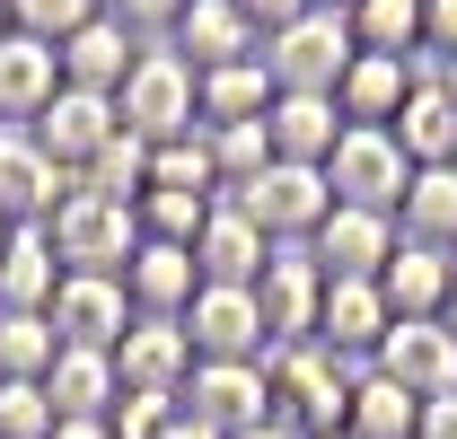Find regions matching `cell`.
Here are the masks:
<instances>
[{
  "label": "cell",
  "instance_id": "f1b7e54d",
  "mask_svg": "<svg viewBox=\"0 0 457 439\" xmlns=\"http://www.w3.org/2000/svg\"><path fill=\"white\" fill-rule=\"evenodd\" d=\"M396 228L413 237V246H440V255H449L457 246V167H413Z\"/></svg>",
  "mask_w": 457,
  "mask_h": 439
},
{
  "label": "cell",
  "instance_id": "f5cc1de1",
  "mask_svg": "<svg viewBox=\"0 0 457 439\" xmlns=\"http://www.w3.org/2000/svg\"><path fill=\"white\" fill-rule=\"evenodd\" d=\"M326 439H352V431H326Z\"/></svg>",
  "mask_w": 457,
  "mask_h": 439
},
{
  "label": "cell",
  "instance_id": "9c48e42d",
  "mask_svg": "<svg viewBox=\"0 0 457 439\" xmlns=\"http://www.w3.org/2000/svg\"><path fill=\"white\" fill-rule=\"evenodd\" d=\"M114 378H123V395H185V378H194L185 317H132L114 343Z\"/></svg>",
  "mask_w": 457,
  "mask_h": 439
},
{
  "label": "cell",
  "instance_id": "f546056e",
  "mask_svg": "<svg viewBox=\"0 0 457 439\" xmlns=\"http://www.w3.org/2000/svg\"><path fill=\"white\" fill-rule=\"evenodd\" d=\"M352 439H413L422 431V395H404L396 378H378V369H361L352 378Z\"/></svg>",
  "mask_w": 457,
  "mask_h": 439
},
{
  "label": "cell",
  "instance_id": "f6af8a7d",
  "mask_svg": "<svg viewBox=\"0 0 457 439\" xmlns=\"http://www.w3.org/2000/svg\"><path fill=\"white\" fill-rule=\"evenodd\" d=\"M54 439H114V422H54Z\"/></svg>",
  "mask_w": 457,
  "mask_h": 439
},
{
  "label": "cell",
  "instance_id": "c3c4849f",
  "mask_svg": "<svg viewBox=\"0 0 457 439\" xmlns=\"http://www.w3.org/2000/svg\"><path fill=\"white\" fill-rule=\"evenodd\" d=\"M9 237H18V220H9V211H0V255H9Z\"/></svg>",
  "mask_w": 457,
  "mask_h": 439
},
{
  "label": "cell",
  "instance_id": "ee69618b",
  "mask_svg": "<svg viewBox=\"0 0 457 439\" xmlns=\"http://www.w3.org/2000/svg\"><path fill=\"white\" fill-rule=\"evenodd\" d=\"M159 439H228V431H212L203 413H185V395H176V413H168V431H159Z\"/></svg>",
  "mask_w": 457,
  "mask_h": 439
},
{
  "label": "cell",
  "instance_id": "277c9868",
  "mask_svg": "<svg viewBox=\"0 0 457 439\" xmlns=\"http://www.w3.org/2000/svg\"><path fill=\"white\" fill-rule=\"evenodd\" d=\"M352 54H361V45H352V18H343V9H308V18H290L282 36H264L273 88H299V97H335Z\"/></svg>",
  "mask_w": 457,
  "mask_h": 439
},
{
  "label": "cell",
  "instance_id": "8992f818",
  "mask_svg": "<svg viewBox=\"0 0 457 439\" xmlns=\"http://www.w3.org/2000/svg\"><path fill=\"white\" fill-rule=\"evenodd\" d=\"M326 185H335V203L352 211H404V185H413V159H404L396 132H370V123H343L335 159H326Z\"/></svg>",
  "mask_w": 457,
  "mask_h": 439
},
{
  "label": "cell",
  "instance_id": "816d5d0a",
  "mask_svg": "<svg viewBox=\"0 0 457 439\" xmlns=\"http://www.w3.org/2000/svg\"><path fill=\"white\" fill-rule=\"evenodd\" d=\"M317 9H352V0H317Z\"/></svg>",
  "mask_w": 457,
  "mask_h": 439
},
{
  "label": "cell",
  "instance_id": "d4e9b609",
  "mask_svg": "<svg viewBox=\"0 0 457 439\" xmlns=\"http://www.w3.org/2000/svg\"><path fill=\"white\" fill-rule=\"evenodd\" d=\"M273 97H282V88H273L264 54L194 79V114H203V132H220V123H264V114H273Z\"/></svg>",
  "mask_w": 457,
  "mask_h": 439
},
{
  "label": "cell",
  "instance_id": "836d02e7",
  "mask_svg": "<svg viewBox=\"0 0 457 439\" xmlns=\"http://www.w3.org/2000/svg\"><path fill=\"white\" fill-rule=\"evenodd\" d=\"M54 360H62L54 317H9L0 308V378H45Z\"/></svg>",
  "mask_w": 457,
  "mask_h": 439
},
{
  "label": "cell",
  "instance_id": "74e56055",
  "mask_svg": "<svg viewBox=\"0 0 457 439\" xmlns=\"http://www.w3.org/2000/svg\"><path fill=\"white\" fill-rule=\"evenodd\" d=\"M54 395L45 378H0V439H54Z\"/></svg>",
  "mask_w": 457,
  "mask_h": 439
},
{
  "label": "cell",
  "instance_id": "ac0fdd59",
  "mask_svg": "<svg viewBox=\"0 0 457 439\" xmlns=\"http://www.w3.org/2000/svg\"><path fill=\"white\" fill-rule=\"evenodd\" d=\"M176 54L194 62V79H203V70H228V62H255V54H264V36H255V18H246L237 0H185V18H176Z\"/></svg>",
  "mask_w": 457,
  "mask_h": 439
},
{
  "label": "cell",
  "instance_id": "30bf717a",
  "mask_svg": "<svg viewBox=\"0 0 457 439\" xmlns=\"http://www.w3.org/2000/svg\"><path fill=\"white\" fill-rule=\"evenodd\" d=\"M255 299H264V334H273V352H282V343H317L326 264H317L308 246H273V264H264V281H255Z\"/></svg>",
  "mask_w": 457,
  "mask_h": 439
},
{
  "label": "cell",
  "instance_id": "d6a6232c",
  "mask_svg": "<svg viewBox=\"0 0 457 439\" xmlns=\"http://www.w3.org/2000/svg\"><path fill=\"white\" fill-rule=\"evenodd\" d=\"M71 185H88V194H106V203H141V194H150V141H141V132H114Z\"/></svg>",
  "mask_w": 457,
  "mask_h": 439
},
{
  "label": "cell",
  "instance_id": "b9f144b4",
  "mask_svg": "<svg viewBox=\"0 0 457 439\" xmlns=\"http://www.w3.org/2000/svg\"><path fill=\"white\" fill-rule=\"evenodd\" d=\"M237 9H246V18H255V36H282L290 18H308V9H317V0H237Z\"/></svg>",
  "mask_w": 457,
  "mask_h": 439
},
{
  "label": "cell",
  "instance_id": "4316f807",
  "mask_svg": "<svg viewBox=\"0 0 457 439\" xmlns=\"http://www.w3.org/2000/svg\"><path fill=\"white\" fill-rule=\"evenodd\" d=\"M387 132L404 141V159H413V167H449V159H457V97L422 70V79H413V97H404V114L387 123Z\"/></svg>",
  "mask_w": 457,
  "mask_h": 439
},
{
  "label": "cell",
  "instance_id": "1f68e13d",
  "mask_svg": "<svg viewBox=\"0 0 457 439\" xmlns=\"http://www.w3.org/2000/svg\"><path fill=\"white\" fill-rule=\"evenodd\" d=\"M150 185H159V194H203V203H220V167H212V132L194 123L185 141H159V150H150Z\"/></svg>",
  "mask_w": 457,
  "mask_h": 439
},
{
  "label": "cell",
  "instance_id": "e0dca14e",
  "mask_svg": "<svg viewBox=\"0 0 457 439\" xmlns=\"http://www.w3.org/2000/svg\"><path fill=\"white\" fill-rule=\"evenodd\" d=\"M194 264H203V281L255 290V281H264V264H273V237H264V220H246L237 203H212L203 237H194Z\"/></svg>",
  "mask_w": 457,
  "mask_h": 439
},
{
  "label": "cell",
  "instance_id": "bcb514c9",
  "mask_svg": "<svg viewBox=\"0 0 457 439\" xmlns=\"http://www.w3.org/2000/svg\"><path fill=\"white\" fill-rule=\"evenodd\" d=\"M431 79H440V88H449V97H457V62H431Z\"/></svg>",
  "mask_w": 457,
  "mask_h": 439
},
{
  "label": "cell",
  "instance_id": "4dcf8cb0",
  "mask_svg": "<svg viewBox=\"0 0 457 439\" xmlns=\"http://www.w3.org/2000/svg\"><path fill=\"white\" fill-rule=\"evenodd\" d=\"M352 45L387 62H422V0H352Z\"/></svg>",
  "mask_w": 457,
  "mask_h": 439
},
{
  "label": "cell",
  "instance_id": "5b68a950",
  "mask_svg": "<svg viewBox=\"0 0 457 439\" xmlns=\"http://www.w3.org/2000/svg\"><path fill=\"white\" fill-rule=\"evenodd\" d=\"M220 203H237L246 220H264V237H273V246H308V237L326 228V211H335V185H326V167L273 159L246 194H220Z\"/></svg>",
  "mask_w": 457,
  "mask_h": 439
},
{
  "label": "cell",
  "instance_id": "e575fe53",
  "mask_svg": "<svg viewBox=\"0 0 457 439\" xmlns=\"http://www.w3.org/2000/svg\"><path fill=\"white\" fill-rule=\"evenodd\" d=\"M212 167H220V194H246V185L273 167V132H264V123H220V132H212Z\"/></svg>",
  "mask_w": 457,
  "mask_h": 439
},
{
  "label": "cell",
  "instance_id": "7bdbcfd3",
  "mask_svg": "<svg viewBox=\"0 0 457 439\" xmlns=\"http://www.w3.org/2000/svg\"><path fill=\"white\" fill-rule=\"evenodd\" d=\"M413 439H457V395H431V404H422V431Z\"/></svg>",
  "mask_w": 457,
  "mask_h": 439
},
{
  "label": "cell",
  "instance_id": "44dd1931",
  "mask_svg": "<svg viewBox=\"0 0 457 439\" xmlns=\"http://www.w3.org/2000/svg\"><path fill=\"white\" fill-rule=\"evenodd\" d=\"M413 79H422V62L352 54V70H343V88H335V114H343V123H370V132H387V123L404 114V97H413Z\"/></svg>",
  "mask_w": 457,
  "mask_h": 439
},
{
  "label": "cell",
  "instance_id": "ffe728a7",
  "mask_svg": "<svg viewBox=\"0 0 457 439\" xmlns=\"http://www.w3.org/2000/svg\"><path fill=\"white\" fill-rule=\"evenodd\" d=\"M123 290H132V317H185L194 290H203V264H194V246L141 237V255L123 264Z\"/></svg>",
  "mask_w": 457,
  "mask_h": 439
},
{
  "label": "cell",
  "instance_id": "681fc988",
  "mask_svg": "<svg viewBox=\"0 0 457 439\" xmlns=\"http://www.w3.org/2000/svg\"><path fill=\"white\" fill-rule=\"evenodd\" d=\"M440 326H449V334H457V290H449V308H440Z\"/></svg>",
  "mask_w": 457,
  "mask_h": 439
},
{
  "label": "cell",
  "instance_id": "603a6c76",
  "mask_svg": "<svg viewBox=\"0 0 457 439\" xmlns=\"http://www.w3.org/2000/svg\"><path fill=\"white\" fill-rule=\"evenodd\" d=\"M378 290H387V317H440L449 308V290H457V264L440 255V246H413L404 237L396 255H387V273H378Z\"/></svg>",
  "mask_w": 457,
  "mask_h": 439
},
{
  "label": "cell",
  "instance_id": "7402d4cb",
  "mask_svg": "<svg viewBox=\"0 0 457 439\" xmlns=\"http://www.w3.org/2000/svg\"><path fill=\"white\" fill-rule=\"evenodd\" d=\"M132 62H141V36L114 27V18H88V27L62 45V88H97V97H114V88L132 79Z\"/></svg>",
  "mask_w": 457,
  "mask_h": 439
},
{
  "label": "cell",
  "instance_id": "83f0119b",
  "mask_svg": "<svg viewBox=\"0 0 457 439\" xmlns=\"http://www.w3.org/2000/svg\"><path fill=\"white\" fill-rule=\"evenodd\" d=\"M54 290H62L54 237H45V228H18V237H9V255H0V308H9V317H45V308H54Z\"/></svg>",
  "mask_w": 457,
  "mask_h": 439
},
{
  "label": "cell",
  "instance_id": "4fadbf2b",
  "mask_svg": "<svg viewBox=\"0 0 457 439\" xmlns=\"http://www.w3.org/2000/svg\"><path fill=\"white\" fill-rule=\"evenodd\" d=\"M396 246H404L396 220H387V211H352V203H335V211H326V228L308 237V255L326 264V281H378Z\"/></svg>",
  "mask_w": 457,
  "mask_h": 439
},
{
  "label": "cell",
  "instance_id": "484cf974",
  "mask_svg": "<svg viewBox=\"0 0 457 439\" xmlns=\"http://www.w3.org/2000/svg\"><path fill=\"white\" fill-rule=\"evenodd\" d=\"M264 132H273V159L326 167V159H335V141H343V114H335V97H299V88H282L273 114H264Z\"/></svg>",
  "mask_w": 457,
  "mask_h": 439
},
{
  "label": "cell",
  "instance_id": "db71d44e",
  "mask_svg": "<svg viewBox=\"0 0 457 439\" xmlns=\"http://www.w3.org/2000/svg\"><path fill=\"white\" fill-rule=\"evenodd\" d=\"M449 264H457V246H449Z\"/></svg>",
  "mask_w": 457,
  "mask_h": 439
},
{
  "label": "cell",
  "instance_id": "f35d334b",
  "mask_svg": "<svg viewBox=\"0 0 457 439\" xmlns=\"http://www.w3.org/2000/svg\"><path fill=\"white\" fill-rule=\"evenodd\" d=\"M168 413H176V395H114V439H159L168 431Z\"/></svg>",
  "mask_w": 457,
  "mask_h": 439
},
{
  "label": "cell",
  "instance_id": "ab89813d",
  "mask_svg": "<svg viewBox=\"0 0 457 439\" xmlns=\"http://www.w3.org/2000/svg\"><path fill=\"white\" fill-rule=\"evenodd\" d=\"M106 18H114V27H132V36L150 45V36H176L185 0H106Z\"/></svg>",
  "mask_w": 457,
  "mask_h": 439
},
{
  "label": "cell",
  "instance_id": "11a10c76",
  "mask_svg": "<svg viewBox=\"0 0 457 439\" xmlns=\"http://www.w3.org/2000/svg\"><path fill=\"white\" fill-rule=\"evenodd\" d=\"M449 167H457V159H449Z\"/></svg>",
  "mask_w": 457,
  "mask_h": 439
},
{
  "label": "cell",
  "instance_id": "f907efd6",
  "mask_svg": "<svg viewBox=\"0 0 457 439\" xmlns=\"http://www.w3.org/2000/svg\"><path fill=\"white\" fill-rule=\"evenodd\" d=\"M0 36H9V0H0Z\"/></svg>",
  "mask_w": 457,
  "mask_h": 439
},
{
  "label": "cell",
  "instance_id": "d590c367",
  "mask_svg": "<svg viewBox=\"0 0 457 439\" xmlns=\"http://www.w3.org/2000/svg\"><path fill=\"white\" fill-rule=\"evenodd\" d=\"M132 211H141V237H159V246H194L203 220H212V203H203V194H159V185H150Z\"/></svg>",
  "mask_w": 457,
  "mask_h": 439
},
{
  "label": "cell",
  "instance_id": "6da1fadb",
  "mask_svg": "<svg viewBox=\"0 0 457 439\" xmlns=\"http://www.w3.org/2000/svg\"><path fill=\"white\" fill-rule=\"evenodd\" d=\"M264 378H273V422L299 439H326L352 422V360H335L326 343H282V352H264Z\"/></svg>",
  "mask_w": 457,
  "mask_h": 439
},
{
  "label": "cell",
  "instance_id": "60d3db41",
  "mask_svg": "<svg viewBox=\"0 0 457 439\" xmlns=\"http://www.w3.org/2000/svg\"><path fill=\"white\" fill-rule=\"evenodd\" d=\"M422 54L457 62V0H422Z\"/></svg>",
  "mask_w": 457,
  "mask_h": 439
},
{
  "label": "cell",
  "instance_id": "5bb4252c",
  "mask_svg": "<svg viewBox=\"0 0 457 439\" xmlns=\"http://www.w3.org/2000/svg\"><path fill=\"white\" fill-rule=\"evenodd\" d=\"M54 334L62 343H79V352H114L123 343V326H132V290L114 273H62V290H54Z\"/></svg>",
  "mask_w": 457,
  "mask_h": 439
},
{
  "label": "cell",
  "instance_id": "3957f363",
  "mask_svg": "<svg viewBox=\"0 0 457 439\" xmlns=\"http://www.w3.org/2000/svg\"><path fill=\"white\" fill-rule=\"evenodd\" d=\"M114 106H123V132H141L150 150L159 141H185L203 114H194V62L176 54V45H141L132 62V79L114 88Z\"/></svg>",
  "mask_w": 457,
  "mask_h": 439
},
{
  "label": "cell",
  "instance_id": "9a60e30c",
  "mask_svg": "<svg viewBox=\"0 0 457 439\" xmlns=\"http://www.w3.org/2000/svg\"><path fill=\"white\" fill-rule=\"evenodd\" d=\"M27 132L45 141V159H54V167H71V176H79V167H88L114 132H123V106H114V97H97V88H62V97L36 114Z\"/></svg>",
  "mask_w": 457,
  "mask_h": 439
},
{
  "label": "cell",
  "instance_id": "7c38bea8",
  "mask_svg": "<svg viewBox=\"0 0 457 439\" xmlns=\"http://www.w3.org/2000/svg\"><path fill=\"white\" fill-rule=\"evenodd\" d=\"M378 378H396L404 395H457V334L440 326V317H404V326H387V343H378V360H370Z\"/></svg>",
  "mask_w": 457,
  "mask_h": 439
},
{
  "label": "cell",
  "instance_id": "ba28073f",
  "mask_svg": "<svg viewBox=\"0 0 457 439\" xmlns=\"http://www.w3.org/2000/svg\"><path fill=\"white\" fill-rule=\"evenodd\" d=\"M185 413H203L212 431H264L273 422V378H264V360H194V378H185Z\"/></svg>",
  "mask_w": 457,
  "mask_h": 439
},
{
  "label": "cell",
  "instance_id": "cb8c5ba5",
  "mask_svg": "<svg viewBox=\"0 0 457 439\" xmlns=\"http://www.w3.org/2000/svg\"><path fill=\"white\" fill-rule=\"evenodd\" d=\"M45 395H54L62 422H106L123 378H114V352H79V343H62V360L45 369Z\"/></svg>",
  "mask_w": 457,
  "mask_h": 439
},
{
  "label": "cell",
  "instance_id": "7a4b0ae2",
  "mask_svg": "<svg viewBox=\"0 0 457 439\" xmlns=\"http://www.w3.org/2000/svg\"><path fill=\"white\" fill-rule=\"evenodd\" d=\"M45 237H54L62 273H114L141 255V211L132 203H106V194H88V185H71L62 194V211L45 220Z\"/></svg>",
  "mask_w": 457,
  "mask_h": 439
},
{
  "label": "cell",
  "instance_id": "d6986e66",
  "mask_svg": "<svg viewBox=\"0 0 457 439\" xmlns=\"http://www.w3.org/2000/svg\"><path fill=\"white\" fill-rule=\"evenodd\" d=\"M62 97V45L45 36H0V123H36Z\"/></svg>",
  "mask_w": 457,
  "mask_h": 439
},
{
  "label": "cell",
  "instance_id": "7dc6e473",
  "mask_svg": "<svg viewBox=\"0 0 457 439\" xmlns=\"http://www.w3.org/2000/svg\"><path fill=\"white\" fill-rule=\"evenodd\" d=\"M237 439H299V431H282V422H264V431H237Z\"/></svg>",
  "mask_w": 457,
  "mask_h": 439
},
{
  "label": "cell",
  "instance_id": "8fae6325",
  "mask_svg": "<svg viewBox=\"0 0 457 439\" xmlns=\"http://www.w3.org/2000/svg\"><path fill=\"white\" fill-rule=\"evenodd\" d=\"M62 194H71V167L45 159V141L27 123H0V211L18 228H45L62 211Z\"/></svg>",
  "mask_w": 457,
  "mask_h": 439
},
{
  "label": "cell",
  "instance_id": "2e32d148",
  "mask_svg": "<svg viewBox=\"0 0 457 439\" xmlns=\"http://www.w3.org/2000/svg\"><path fill=\"white\" fill-rule=\"evenodd\" d=\"M387 290L378 281H326V308H317V343L335 352V360H352V369H370L378 360V343H387Z\"/></svg>",
  "mask_w": 457,
  "mask_h": 439
},
{
  "label": "cell",
  "instance_id": "52a82bcc",
  "mask_svg": "<svg viewBox=\"0 0 457 439\" xmlns=\"http://www.w3.org/2000/svg\"><path fill=\"white\" fill-rule=\"evenodd\" d=\"M185 343H194V360H264L273 352L264 299L255 290H228V281H203L194 308H185Z\"/></svg>",
  "mask_w": 457,
  "mask_h": 439
},
{
  "label": "cell",
  "instance_id": "8d00e7d4",
  "mask_svg": "<svg viewBox=\"0 0 457 439\" xmlns=\"http://www.w3.org/2000/svg\"><path fill=\"white\" fill-rule=\"evenodd\" d=\"M88 18H106V0H9V27L18 36H45V45H71Z\"/></svg>",
  "mask_w": 457,
  "mask_h": 439
}]
</instances>
